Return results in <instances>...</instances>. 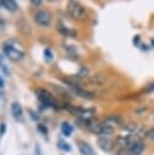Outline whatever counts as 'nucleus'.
I'll list each match as a JSON object with an SVG mask.
<instances>
[{
	"instance_id": "nucleus-1",
	"label": "nucleus",
	"mask_w": 154,
	"mask_h": 155,
	"mask_svg": "<svg viewBox=\"0 0 154 155\" xmlns=\"http://www.w3.org/2000/svg\"><path fill=\"white\" fill-rule=\"evenodd\" d=\"M86 127L93 134H98V136H103V137H108L114 132V127L110 126L109 124L104 122V121L103 122H95L92 120L86 125Z\"/></svg>"
},
{
	"instance_id": "nucleus-2",
	"label": "nucleus",
	"mask_w": 154,
	"mask_h": 155,
	"mask_svg": "<svg viewBox=\"0 0 154 155\" xmlns=\"http://www.w3.org/2000/svg\"><path fill=\"white\" fill-rule=\"evenodd\" d=\"M67 11H68V13L73 18L79 19V21L85 19L86 16H87V12H86V8L84 7V5H81L76 0H69L68 1V4H67Z\"/></svg>"
},
{
	"instance_id": "nucleus-3",
	"label": "nucleus",
	"mask_w": 154,
	"mask_h": 155,
	"mask_svg": "<svg viewBox=\"0 0 154 155\" xmlns=\"http://www.w3.org/2000/svg\"><path fill=\"white\" fill-rule=\"evenodd\" d=\"M2 51H4V54H5L8 59H11V61H13V62H18V61H21V59L24 57V52H23L22 50L17 48L16 46H13V45H12L11 42H8V41L4 44Z\"/></svg>"
},
{
	"instance_id": "nucleus-4",
	"label": "nucleus",
	"mask_w": 154,
	"mask_h": 155,
	"mask_svg": "<svg viewBox=\"0 0 154 155\" xmlns=\"http://www.w3.org/2000/svg\"><path fill=\"white\" fill-rule=\"evenodd\" d=\"M144 150V143L142 140H133L125 148L118 150V155H141Z\"/></svg>"
},
{
	"instance_id": "nucleus-5",
	"label": "nucleus",
	"mask_w": 154,
	"mask_h": 155,
	"mask_svg": "<svg viewBox=\"0 0 154 155\" xmlns=\"http://www.w3.org/2000/svg\"><path fill=\"white\" fill-rule=\"evenodd\" d=\"M34 21L36 24L41 25V27H49L51 24V21H52V16L49 11H44V10H40V11H36L34 13Z\"/></svg>"
},
{
	"instance_id": "nucleus-6",
	"label": "nucleus",
	"mask_w": 154,
	"mask_h": 155,
	"mask_svg": "<svg viewBox=\"0 0 154 155\" xmlns=\"http://www.w3.org/2000/svg\"><path fill=\"white\" fill-rule=\"evenodd\" d=\"M36 94H38V98L39 101L46 105V107H56V99L53 98V96L47 92L46 90H42V88H39L36 91Z\"/></svg>"
},
{
	"instance_id": "nucleus-7",
	"label": "nucleus",
	"mask_w": 154,
	"mask_h": 155,
	"mask_svg": "<svg viewBox=\"0 0 154 155\" xmlns=\"http://www.w3.org/2000/svg\"><path fill=\"white\" fill-rule=\"evenodd\" d=\"M98 147L103 150V151H112V149L114 148V144H113V140L107 138V137H101L98 139Z\"/></svg>"
},
{
	"instance_id": "nucleus-8",
	"label": "nucleus",
	"mask_w": 154,
	"mask_h": 155,
	"mask_svg": "<svg viewBox=\"0 0 154 155\" xmlns=\"http://www.w3.org/2000/svg\"><path fill=\"white\" fill-rule=\"evenodd\" d=\"M78 149L81 155H93V149L90 147V144L85 142H78Z\"/></svg>"
},
{
	"instance_id": "nucleus-9",
	"label": "nucleus",
	"mask_w": 154,
	"mask_h": 155,
	"mask_svg": "<svg viewBox=\"0 0 154 155\" xmlns=\"http://www.w3.org/2000/svg\"><path fill=\"white\" fill-rule=\"evenodd\" d=\"M22 113H23V110H22L21 104L18 102H13L11 104V114H12V116L15 119H18V117L22 116Z\"/></svg>"
},
{
	"instance_id": "nucleus-10",
	"label": "nucleus",
	"mask_w": 154,
	"mask_h": 155,
	"mask_svg": "<svg viewBox=\"0 0 154 155\" xmlns=\"http://www.w3.org/2000/svg\"><path fill=\"white\" fill-rule=\"evenodd\" d=\"M2 6L10 12H16L18 8L16 0H2Z\"/></svg>"
},
{
	"instance_id": "nucleus-11",
	"label": "nucleus",
	"mask_w": 154,
	"mask_h": 155,
	"mask_svg": "<svg viewBox=\"0 0 154 155\" xmlns=\"http://www.w3.org/2000/svg\"><path fill=\"white\" fill-rule=\"evenodd\" d=\"M104 122L109 124L110 126H114V125H120V124H122V119H121L119 115H109L108 117L104 119Z\"/></svg>"
},
{
	"instance_id": "nucleus-12",
	"label": "nucleus",
	"mask_w": 154,
	"mask_h": 155,
	"mask_svg": "<svg viewBox=\"0 0 154 155\" xmlns=\"http://www.w3.org/2000/svg\"><path fill=\"white\" fill-rule=\"evenodd\" d=\"M74 91H75V93H76L78 96H80V97H82V98H87V99L93 98V93H92V92L85 91V90H82L80 86H79V87H74Z\"/></svg>"
},
{
	"instance_id": "nucleus-13",
	"label": "nucleus",
	"mask_w": 154,
	"mask_h": 155,
	"mask_svg": "<svg viewBox=\"0 0 154 155\" xmlns=\"http://www.w3.org/2000/svg\"><path fill=\"white\" fill-rule=\"evenodd\" d=\"M0 70H1L6 76H10V74H11L10 68H8L7 63H6V59H5V57H4L2 54H0Z\"/></svg>"
},
{
	"instance_id": "nucleus-14",
	"label": "nucleus",
	"mask_w": 154,
	"mask_h": 155,
	"mask_svg": "<svg viewBox=\"0 0 154 155\" xmlns=\"http://www.w3.org/2000/svg\"><path fill=\"white\" fill-rule=\"evenodd\" d=\"M61 130H62V133L64 134V136H70L72 134V132H73V127H72V125H69L68 122H63L62 124V126H61Z\"/></svg>"
},
{
	"instance_id": "nucleus-15",
	"label": "nucleus",
	"mask_w": 154,
	"mask_h": 155,
	"mask_svg": "<svg viewBox=\"0 0 154 155\" xmlns=\"http://www.w3.org/2000/svg\"><path fill=\"white\" fill-rule=\"evenodd\" d=\"M104 81V78L102 75H93V76H90V82L92 84H102Z\"/></svg>"
},
{
	"instance_id": "nucleus-16",
	"label": "nucleus",
	"mask_w": 154,
	"mask_h": 155,
	"mask_svg": "<svg viewBox=\"0 0 154 155\" xmlns=\"http://www.w3.org/2000/svg\"><path fill=\"white\" fill-rule=\"evenodd\" d=\"M44 57H45V61L46 62H51L52 58H53V53L50 48H45L44 50Z\"/></svg>"
},
{
	"instance_id": "nucleus-17",
	"label": "nucleus",
	"mask_w": 154,
	"mask_h": 155,
	"mask_svg": "<svg viewBox=\"0 0 154 155\" xmlns=\"http://www.w3.org/2000/svg\"><path fill=\"white\" fill-rule=\"evenodd\" d=\"M58 148L61 149V150H63V151H69L70 150V145L68 144V143H65V142H63V140H58Z\"/></svg>"
},
{
	"instance_id": "nucleus-18",
	"label": "nucleus",
	"mask_w": 154,
	"mask_h": 155,
	"mask_svg": "<svg viewBox=\"0 0 154 155\" xmlns=\"http://www.w3.org/2000/svg\"><path fill=\"white\" fill-rule=\"evenodd\" d=\"M87 74H89V69L85 68V67H82L81 70H80V73H79V75H78V78H85V76H87Z\"/></svg>"
},
{
	"instance_id": "nucleus-19",
	"label": "nucleus",
	"mask_w": 154,
	"mask_h": 155,
	"mask_svg": "<svg viewBox=\"0 0 154 155\" xmlns=\"http://www.w3.org/2000/svg\"><path fill=\"white\" fill-rule=\"evenodd\" d=\"M139 40H141V38H139V35H136V36H133V40H132V42H133V45H136V46H138V45H139Z\"/></svg>"
},
{
	"instance_id": "nucleus-20",
	"label": "nucleus",
	"mask_w": 154,
	"mask_h": 155,
	"mask_svg": "<svg viewBox=\"0 0 154 155\" xmlns=\"http://www.w3.org/2000/svg\"><path fill=\"white\" fill-rule=\"evenodd\" d=\"M29 1H30V4L34 5V6H40L41 2H42V0H29Z\"/></svg>"
},
{
	"instance_id": "nucleus-21",
	"label": "nucleus",
	"mask_w": 154,
	"mask_h": 155,
	"mask_svg": "<svg viewBox=\"0 0 154 155\" xmlns=\"http://www.w3.org/2000/svg\"><path fill=\"white\" fill-rule=\"evenodd\" d=\"M147 136L150 138V139H153L154 140V128H152V130H149L148 132H147Z\"/></svg>"
},
{
	"instance_id": "nucleus-22",
	"label": "nucleus",
	"mask_w": 154,
	"mask_h": 155,
	"mask_svg": "<svg viewBox=\"0 0 154 155\" xmlns=\"http://www.w3.org/2000/svg\"><path fill=\"white\" fill-rule=\"evenodd\" d=\"M153 91H154V84L148 85L147 88H146V92H153Z\"/></svg>"
},
{
	"instance_id": "nucleus-23",
	"label": "nucleus",
	"mask_w": 154,
	"mask_h": 155,
	"mask_svg": "<svg viewBox=\"0 0 154 155\" xmlns=\"http://www.w3.org/2000/svg\"><path fill=\"white\" fill-rule=\"evenodd\" d=\"M5 27H6L5 21H4L2 18H0V30H4V29H5Z\"/></svg>"
},
{
	"instance_id": "nucleus-24",
	"label": "nucleus",
	"mask_w": 154,
	"mask_h": 155,
	"mask_svg": "<svg viewBox=\"0 0 154 155\" xmlns=\"http://www.w3.org/2000/svg\"><path fill=\"white\" fill-rule=\"evenodd\" d=\"M35 154H36V155H42L41 149H40V147H39V145H35Z\"/></svg>"
},
{
	"instance_id": "nucleus-25",
	"label": "nucleus",
	"mask_w": 154,
	"mask_h": 155,
	"mask_svg": "<svg viewBox=\"0 0 154 155\" xmlns=\"http://www.w3.org/2000/svg\"><path fill=\"white\" fill-rule=\"evenodd\" d=\"M5 133V124H1V130H0V134L2 136Z\"/></svg>"
},
{
	"instance_id": "nucleus-26",
	"label": "nucleus",
	"mask_w": 154,
	"mask_h": 155,
	"mask_svg": "<svg viewBox=\"0 0 154 155\" xmlns=\"http://www.w3.org/2000/svg\"><path fill=\"white\" fill-rule=\"evenodd\" d=\"M0 87H1V88L4 87V80H2V78H1V76H0Z\"/></svg>"
},
{
	"instance_id": "nucleus-27",
	"label": "nucleus",
	"mask_w": 154,
	"mask_h": 155,
	"mask_svg": "<svg viewBox=\"0 0 154 155\" xmlns=\"http://www.w3.org/2000/svg\"><path fill=\"white\" fill-rule=\"evenodd\" d=\"M0 6H2V0H0Z\"/></svg>"
},
{
	"instance_id": "nucleus-28",
	"label": "nucleus",
	"mask_w": 154,
	"mask_h": 155,
	"mask_svg": "<svg viewBox=\"0 0 154 155\" xmlns=\"http://www.w3.org/2000/svg\"><path fill=\"white\" fill-rule=\"evenodd\" d=\"M47 1H57V0H47Z\"/></svg>"
}]
</instances>
